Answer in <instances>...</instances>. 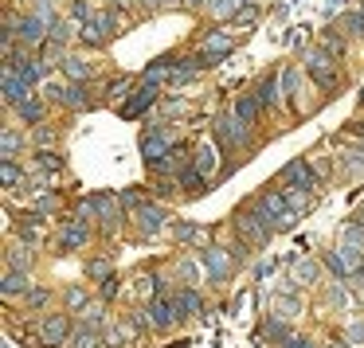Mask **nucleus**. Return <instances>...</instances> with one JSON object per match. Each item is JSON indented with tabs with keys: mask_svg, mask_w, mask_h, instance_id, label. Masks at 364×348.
I'll use <instances>...</instances> for the list:
<instances>
[{
	"mask_svg": "<svg viewBox=\"0 0 364 348\" xmlns=\"http://www.w3.org/2000/svg\"><path fill=\"white\" fill-rule=\"evenodd\" d=\"M231 48H235V40H231L228 32H212L204 40V55L212 59V63H215V59H223V55H231Z\"/></svg>",
	"mask_w": 364,
	"mask_h": 348,
	"instance_id": "obj_17",
	"label": "nucleus"
},
{
	"mask_svg": "<svg viewBox=\"0 0 364 348\" xmlns=\"http://www.w3.org/2000/svg\"><path fill=\"white\" fill-rule=\"evenodd\" d=\"M40 168H43V173H59V168H63V157L51 153V149H43L40 153Z\"/></svg>",
	"mask_w": 364,
	"mask_h": 348,
	"instance_id": "obj_36",
	"label": "nucleus"
},
{
	"mask_svg": "<svg viewBox=\"0 0 364 348\" xmlns=\"http://www.w3.org/2000/svg\"><path fill=\"white\" fill-rule=\"evenodd\" d=\"M325 348H348V344H345V340H329Z\"/></svg>",
	"mask_w": 364,
	"mask_h": 348,
	"instance_id": "obj_54",
	"label": "nucleus"
},
{
	"mask_svg": "<svg viewBox=\"0 0 364 348\" xmlns=\"http://www.w3.org/2000/svg\"><path fill=\"white\" fill-rule=\"evenodd\" d=\"M9 266H16V270H28V246H16V251H12Z\"/></svg>",
	"mask_w": 364,
	"mask_h": 348,
	"instance_id": "obj_41",
	"label": "nucleus"
},
{
	"mask_svg": "<svg viewBox=\"0 0 364 348\" xmlns=\"http://www.w3.org/2000/svg\"><path fill=\"white\" fill-rule=\"evenodd\" d=\"M348 340H353V344H364V321H353V329H348Z\"/></svg>",
	"mask_w": 364,
	"mask_h": 348,
	"instance_id": "obj_46",
	"label": "nucleus"
},
{
	"mask_svg": "<svg viewBox=\"0 0 364 348\" xmlns=\"http://www.w3.org/2000/svg\"><path fill=\"white\" fill-rule=\"evenodd\" d=\"M55 207H59L55 196H40V200H36V212H40V215H43V212H55Z\"/></svg>",
	"mask_w": 364,
	"mask_h": 348,
	"instance_id": "obj_44",
	"label": "nucleus"
},
{
	"mask_svg": "<svg viewBox=\"0 0 364 348\" xmlns=\"http://www.w3.org/2000/svg\"><path fill=\"white\" fill-rule=\"evenodd\" d=\"M0 176H4V188H16V184L24 180V168H20L16 161H4V168H0Z\"/></svg>",
	"mask_w": 364,
	"mask_h": 348,
	"instance_id": "obj_33",
	"label": "nucleus"
},
{
	"mask_svg": "<svg viewBox=\"0 0 364 348\" xmlns=\"http://www.w3.org/2000/svg\"><path fill=\"white\" fill-rule=\"evenodd\" d=\"M87 274H90V278H110L114 270H110V262L98 259V262H90V266H87Z\"/></svg>",
	"mask_w": 364,
	"mask_h": 348,
	"instance_id": "obj_40",
	"label": "nucleus"
},
{
	"mask_svg": "<svg viewBox=\"0 0 364 348\" xmlns=\"http://www.w3.org/2000/svg\"><path fill=\"white\" fill-rule=\"evenodd\" d=\"M282 184H294V188H309V192H314L317 188V176H314V168H309L306 161H290V165L282 168Z\"/></svg>",
	"mask_w": 364,
	"mask_h": 348,
	"instance_id": "obj_9",
	"label": "nucleus"
},
{
	"mask_svg": "<svg viewBox=\"0 0 364 348\" xmlns=\"http://www.w3.org/2000/svg\"><path fill=\"white\" fill-rule=\"evenodd\" d=\"M348 157H353V161H348V168H353V173H356V168H364V149H353Z\"/></svg>",
	"mask_w": 364,
	"mask_h": 348,
	"instance_id": "obj_50",
	"label": "nucleus"
},
{
	"mask_svg": "<svg viewBox=\"0 0 364 348\" xmlns=\"http://www.w3.org/2000/svg\"><path fill=\"white\" fill-rule=\"evenodd\" d=\"M63 71H67V79H71V82H87L90 79V63H87V59H75V55L63 59Z\"/></svg>",
	"mask_w": 364,
	"mask_h": 348,
	"instance_id": "obj_25",
	"label": "nucleus"
},
{
	"mask_svg": "<svg viewBox=\"0 0 364 348\" xmlns=\"http://www.w3.org/2000/svg\"><path fill=\"white\" fill-rule=\"evenodd\" d=\"M114 28H118V16H114V12H98V16L82 28V40H87V43H102Z\"/></svg>",
	"mask_w": 364,
	"mask_h": 348,
	"instance_id": "obj_12",
	"label": "nucleus"
},
{
	"mask_svg": "<svg viewBox=\"0 0 364 348\" xmlns=\"http://www.w3.org/2000/svg\"><path fill=\"white\" fill-rule=\"evenodd\" d=\"M282 94H286V102H294V94H298V71L294 67L282 71Z\"/></svg>",
	"mask_w": 364,
	"mask_h": 348,
	"instance_id": "obj_35",
	"label": "nucleus"
},
{
	"mask_svg": "<svg viewBox=\"0 0 364 348\" xmlns=\"http://www.w3.org/2000/svg\"><path fill=\"white\" fill-rule=\"evenodd\" d=\"M87 239H90L87 223H67L63 235H59V246L63 251H79V246H87Z\"/></svg>",
	"mask_w": 364,
	"mask_h": 348,
	"instance_id": "obj_18",
	"label": "nucleus"
},
{
	"mask_svg": "<svg viewBox=\"0 0 364 348\" xmlns=\"http://www.w3.org/2000/svg\"><path fill=\"white\" fill-rule=\"evenodd\" d=\"M255 16H259V9H255V4H247L243 12H235V24H255Z\"/></svg>",
	"mask_w": 364,
	"mask_h": 348,
	"instance_id": "obj_43",
	"label": "nucleus"
},
{
	"mask_svg": "<svg viewBox=\"0 0 364 348\" xmlns=\"http://www.w3.org/2000/svg\"><path fill=\"white\" fill-rule=\"evenodd\" d=\"M24 290H28V270L9 266V274H4V286H0V293H4V298H16V293H24Z\"/></svg>",
	"mask_w": 364,
	"mask_h": 348,
	"instance_id": "obj_20",
	"label": "nucleus"
},
{
	"mask_svg": "<svg viewBox=\"0 0 364 348\" xmlns=\"http://www.w3.org/2000/svg\"><path fill=\"white\" fill-rule=\"evenodd\" d=\"M192 168L204 173V176H215V168H220V149H215V145H200L196 157H192Z\"/></svg>",
	"mask_w": 364,
	"mask_h": 348,
	"instance_id": "obj_16",
	"label": "nucleus"
},
{
	"mask_svg": "<svg viewBox=\"0 0 364 348\" xmlns=\"http://www.w3.org/2000/svg\"><path fill=\"white\" fill-rule=\"evenodd\" d=\"M173 305H176V313H181V317H192V313H200V309H204V301H200L196 290H181L173 298Z\"/></svg>",
	"mask_w": 364,
	"mask_h": 348,
	"instance_id": "obj_21",
	"label": "nucleus"
},
{
	"mask_svg": "<svg viewBox=\"0 0 364 348\" xmlns=\"http://www.w3.org/2000/svg\"><path fill=\"white\" fill-rule=\"evenodd\" d=\"M141 4H161V0H141Z\"/></svg>",
	"mask_w": 364,
	"mask_h": 348,
	"instance_id": "obj_55",
	"label": "nucleus"
},
{
	"mask_svg": "<svg viewBox=\"0 0 364 348\" xmlns=\"http://www.w3.org/2000/svg\"><path fill=\"white\" fill-rule=\"evenodd\" d=\"M259 110H262V106H259V98L239 94V98H235V110H231V114H235L239 121H247V126H255V121H259Z\"/></svg>",
	"mask_w": 364,
	"mask_h": 348,
	"instance_id": "obj_19",
	"label": "nucleus"
},
{
	"mask_svg": "<svg viewBox=\"0 0 364 348\" xmlns=\"http://www.w3.org/2000/svg\"><path fill=\"white\" fill-rule=\"evenodd\" d=\"M173 153V141H168V134L161 126H149L141 134V157H145V165H157L161 157H168Z\"/></svg>",
	"mask_w": 364,
	"mask_h": 348,
	"instance_id": "obj_3",
	"label": "nucleus"
},
{
	"mask_svg": "<svg viewBox=\"0 0 364 348\" xmlns=\"http://www.w3.org/2000/svg\"><path fill=\"white\" fill-rule=\"evenodd\" d=\"M215 137H220L223 145L247 141V121H239L235 114H231V118H220V121H215Z\"/></svg>",
	"mask_w": 364,
	"mask_h": 348,
	"instance_id": "obj_13",
	"label": "nucleus"
},
{
	"mask_svg": "<svg viewBox=\"0 0 364 348\" xmlns=\"http://www.w3.org/2000/svg\"><path fill=\"white\" fill-rule=\"evenodd\" d=\"M98 321H102V305H90V309H87V325L95 329Z\"/></svg>",
	"mask_w": 364,
	"mask_h": 348,
	"instance_id": "obj_49",
	"label": "nucleus"
},
{
	"mask_svg": "<svg viewBox=\"0 0 364 348\" xmlns=\"http://www.w3.org/2000/svg\"><path fill=\"white\" fill-rule=\"evenodd\" d=\"M82 301H87V298H82V290H79V286H75V290H67V305H71V309H79Z\"/></svg>",
	"mask_w": 364,
	"mask_h": 348,
	"instance_id": "obj_47",
	"label": "nucleus"
},
{
	"mask_svg": "<svg viewBox=\"0 0 364 348\" xmlns=\"http://www.w3.org/2000/svg\"><path fill=\"white\" fill-rule=\"evenodd\" d=\"M341 246H348V251H360V254H364V227H360L356 219L341 227Z\"/></svg>",
	"mask_w": 364,
	"mask_h": 348,
	"instance_id": "obj_22",
	"label": "nucleus"
},
{
	"mask_svg": "<svg viewBox=\"0 0 364 348\" xmlns=\"http://www.w3.org/2000/svg\"><path fill=\"white\" fill-rule=\"evenodd\" d=\"M278 79H282V75H262V82H259V90H255V98H259V106L262 110H274L278 106Z\"/></svg>",
	"mask_w": 364,
	"mask_h": 348,
	"instance_id": "obj_15",
	"label": "nucleus"
},
{
	"mask_svg": "<svg viewBox=\"0 0 364 348\" xmlns=\"http://www.w3.org/2000/svg\"><path fill=\"white\" fill-rule=\"evenodd\" d=\"M259 207H262V215H267L270 231H290L294 219H298V212L290 207V200L278 196V192H262V196H259Z\"/></svg>",
	"mask_w": 364,
	"mask_h": 348,
	"instance_id": "obj_1",
	"label": "nucleus"
},
{
	"mask_svg": "<svg viewBox=\"0 0 364 348\" xmlns=\"http://www.w3.org/2000/svg\"><path fill=\"white\" fill-rule=\"evenodd\" d=\"M165 79H173V63H168V59H161V63H153L149 71H145L141 82H153V87H157V82H165Z\"/></svg>",
	"mask_w": 364,
	"mask_h": 348,
	"instance_id": "obj_29",
	"label": "nucleus"
},
{
	"mask_svg": "<svg viewBox=\"0 0 364 348\" xmlns=\"http://www.w3.org/2000/svg\"><path fill=\"white\" fill-rule=\"evenodd\" d=\"M145 309H149V317H153V329H168V325L181 317V313H176V305H173V298H165V293H157Z\"/></svg>",
	"mask_w": 364,
	"mask_h": 348,
	"instance_id": "obj_11",
	"label": "nucleus"
},
{
	"mask_svg": "<svg viewBox=\"0 0 364 348\" xmlns=\"http://www.w3.org/2000/svg\"><path fill=\"white\" fill-rule=\"evenodd\" d=\"M40 332H43V344H67L71 340V321H67L63 313H55V317H48V321L40 325Z\"/></svg>",
	"mask_w": 364,
	"mask_h": 348,
	"instance_id": "obj_8",
	"label": "nucleus"
},
{
	"mask_svg": "<svg viewBox=\"0 0 364 348\" xmlns=\"http://www.w3.org/2000/svg\"><path fill=\"white\" fill-rule=\"evenodd\" d=\"M67 106H71V110H87L90 106V98H87V87H79V82H75L71 90H67V98H63Z\"/></svg>",
	"mask_w": 364,
	"mask_h": 348,
	"instance_id": "obj_31",
	"label": "nucleus"
},
{
	"mask_svg": "<svg viewBox=\"0 0 364 348\" xmlns=\"http://www.w3.org/2000/svg\"><path fill=\"white\" fill-rule=\"evenodd\" d=\"M306 71L309 75H314V82H317V87H321V90H337V67H333V59H329V51H309V55H306Z\"/></svg>",
	"mask_w": 364,
	"mask_h": 348,
	"instance_id": "obj_2",
	"label": "nucleus"
},
{
	"mask_svg": "<svg viewBox=\"0 0 364 348\" xmlns=\"http://www.w3.org/2000/svg\"><path fill=\"white\" fill-rule=\"evenodd\" d=\"M173 235H176V243H196V246H208V231L192 227V223H176Z\"/></svg>",
	"mask_w": 364,
	"mask_h": 348,
	"instance_id": "obj_23",
	"label": "nucleus"
},
{
	"mask_svg": "<svg viewBox=\"0 0 364 348\" xmlns=\"http://www.w3.org/2000/svg\"><path fill=\"white\" fill-rule=\"evenodd\" d=\"M36 141H40V145H51V141H55V134H51V129H40V134H36Z\"/></svg>",
	"mask_w": 364,
	"mask_h": 348,
	"instance_id": "obj_53",
	"label": "nucleus"
},
{
	"mask_svg": "<svg viewBox=\"0 0 364 348\" xmlns=\"http://www.w3.org/2000/svg\"><path fill=\"white\" fill-rule=\"evenodd\" d=\"M204 180H208V176H204V173H196V168H184V173H181V188L188 192V196L204 192Z\"/></svg>",
	"mask_w": 364,
	"mask_h": 348,
	"instance_id": "obj_28",
	"label": "nucleus"
},
{
	"mask_svg": "<svg viewBox=\"0 0 364 348\" xmlns=\"http://www.w3.org/2000/svg\"><path fill=\"white\" fill-rule=\"evenodd\" d=\"M153 102H157V87H153V82H137V87H134V98L122 106V114H126V118H141V114L149 110Z\"/></svg>",
	"mask_w": 364,
	"mask_h": 348,
	"instance_id": "obj_7",
	"label": "nucleus"
},
{
	"mask_svg": "<svg viewBox=\"0 0 364 348\" xmlns=\"http://www.w3.org/2000/svg\"><path fill=\"white\" fill-rule=\"evenodd\" d=\"M16 110H20V118H24V121H40L43 118V106L40 102H20Z\"/></svg>",
	"mask_w": 364,
	"mask_h": 348,
	"instance_id": "obj_38",
	"label": "nucleus"
},
{
	"mask_svg": "<svg viewBox=\"0 0 364 348\" xmlns=\"http://www.w3.org/2000/svg\"><path fill=\"white\" fill-rule=\"evenodd\" d=\"M114 293H118V278L110 274V278H102V301H110Z\"/></svg>",
	"mask_w": 364,
	"mask_h": 348,
	"instance_id": "obj_45",
	"label": "nucleus"
},
{
	"mask_svg": "<svg viewBox=\"0 0 364 348\" xmlns=\"http://www.w3.org/2000/svg\"><path fill=\"white\" fill-rule=\"evenodd\" d=\"M321 48H325V51H333V55H341V51H345V43H341L337 28H325V32H321Z\"/></svg>",
	"mask_w": 364,
	"mask_h": 348,
	"instance_id": "obj_34",
	"label": "nucleus"
},
{
	"mask_svg": "<svg viewBox=\"0 0 364 348\" xmlns=\"http://www.w3.org/2000/svg\"><path fill=\"white\" fill-rule=\"evenodd\" d=\"M28 301H32V305H43V301H48V290H32V293H28Z\"/></svg>",
	"mask_w": 364,
	"mask_h": 348,
	"instance_id": "obj_51",
	"label": "nucleus"
},
{
	"mask_svg": "<svg viewBox=\"0 0 364 348\" xmlns=\"http://www.w3.org/2000/svg\"><path fill=\"white\" fill-rule=\"evenodd\" d=\"M239 4H247V0H208V12H212L215 20H228L239 12Z\"/></svg>",
	"mask_w": 364,
	"mask_h": 348,
	"instance_id": "obj_26",
	"label": "nucleus"
},
{
	"mask_svg": "<svg viewBox=\"0 0 364 348\" xmlns=\"http://www.w3.org/2000/svg\"><path fill=\"white\" fill-rule=\"evenodd\" d=\"M71 348H98V332L90 329H79V332H71Z\"/></svg>",
	"mask_w": 364,
	"mask_h": 348,
	"instance_id": "obj_32",
	"label": "nucleus"
},
{
	"mask_svg": "<svg viewBox=\"0 0 364 348\" xmlns=\"http://www.w3.org/2000/svg\"><path fill=\"white\" fill-rule=\"evenodd\" d=\"M294 270H298V278H306V282H317V266H314V262H298Z\"/></svg>",
	"mask_w": 364,
	"mask_h": 348,
	"instance_id": "obj_42",
	"label": "nucleus"
},
{
	"mask_svg": "<svg viewBox=\"0 0 364 348\" xmlns=\"http://www.w3.org/2000/svg\"><path fill=\"white\" fill-rule=\"evenodd\" d=\"M71 16H75V20H87V16H90V12H87V4H82V0H79V4H75V9H71Z\"/></svg>",
	"mask_w": 364,
	"mask_h": 348,
	"instance_id": "obj_52",
	"label": "nucleus"
},
{
	"mask_svg": "<svg viewBox=\"0 0 364 348\" xmlns=\"http://www.w3.org/2000/svg\"><path fill=\"white\" fill-rule=\"evenodd\" d=\"M95 204H98V215H102V231H118V223H122V207H118V200H114L110 192H98Z\"/></svg>",
	"mask_w": 364,
	"mask_h": 348,
	"instance_id": "obj_14",
	"label": "nucleus"
},
{
	"mask_svg": "<svg viewBox=\"0 0 364 348\" xmlns=\"http://www.w3.org/2000/svg\"><path fill=\"white\" fill-rule=\"evenodd\" d=\"M149 168H153V173H161V176H168V173H176V176H181V173H184V153L176 149V153H168V157H161L157 165H149Z\"/></svg>",
	"mask_w": 364,
	"mask_h": 348,
	"instance_id": "obj_24",
	"label": "nucleus"
},
{
	"mask_svg": "<svg viewBox=\"0 0 364 348\" xmlns=\"http://www.w3.org/2000/svg\"><path fill=\"white\" fill-rule=\"evenodd\" d=\"M129 87H134V79H114L110 87H106V94H110V98H122Z\"/></svg>",
	"mask_w": 364,
	"mask_h": 348,
	"instance_id": "obj_39",
	"label": "nucleus"
},
{
	"mask_svg": "<svg viewBox=\"0 0 364 348\" xmlns=\"http://www.w3.org/2000/svg\"><path fill=\"white\" fill-rule=\"evenodd\" d=\"M51 32V20H43L40 12H32V16H20V43H28V48H40L43 40H48Z\"/></svg>",
	"mask_w": 364,
	"mask_h": 348,
	"instance_id": "obj_5",
	"label": "nucleus"
},
{
	"mask_svg": "<svg viewBox=\"0 0 364 348\" xmlns=\"http://www.w3.org/2000/svg\"><path fill=\"white\" fill-rule=\"evenodd\" d=\"M24 145V137L16 134L12 126H4V137H0V149H4V161H16V149Z\"/></svg>",
	"mask_w": 364,
	"mask_h": 348,
	"instance_id": "obj_27",
	"label": "nucleus"
},
{
	"mask_svg": "<svg viewBox=\"0 0 364 348\" xmlns=\"http://www.w3.org/2000/svg\"><path fill=\"white\" fill-rule=\"evenodd\" d=\"M200 262H204V270H208V282H223V278L231 274V254L223 251V246L200 251Z\"/></svg>",
	"mask_w": 364,
	"mask_h": 348,
	"instance_id": "obj_4",
	"label": "nucleus"
},
{
	"mask_svg": "<svg viewBox=\"0 0 364 348\" xmlns=\"http://www.w3.org/2000/svg\"><path fill=\"white\" fill-rule=\"evenodd\" d=\"M188 4H208V0H188Z\"/></svg>",
	"mask_w": 364,
	"mask_h": 348,
	"instance_id": "obj_56",
	"label": "nucleus"
},
{
	"mask_svg": "<svg viewBox=\"0 0 364 348\" xmlns=\"http://www.w3.org/2000/svg\"><path fill=\"white\" fill-rule=\"evenodd\" d=\"M134 219H137V231H141L145 239H149V235H157V231L165 227V212H161L157 204H141V207L134 212Z\"/></svg>",
	"mask_w": 364,
	"mask_h": 348,
	"instance_id": "obj_10",
	"label": "nucleus"
},
{
	"mask_svg": "<svg viewBox=\"0 0 364 348\" xmlns=\"http://www.w3.org/2000/svg\"><path fill=\"white\" fill-rule=\"evenodd\" d=\"M165 4H176V0H165Z\"/></svg>",
	"mask_w": 364,
	"mask_h": 348,
	"instance_id": "obj_57",
	"label": "nucleus"
},
{
	"mask_svg": "<svg viewBox=\"0 0 364 348\" xmlns=\"http://www.w3.org/2000/svg\"><path fill=\"white\" fill-rule=\"evenodd\" d=\"M286 200H290L294 212H309V207H314V196H309V188H290V192H286Z\"/></svg>",
	"mask_w": 364,
	"mask_h": 348,
	"instance_id": "obj_30",
	"label": "nucleus"
},
{
	"mask_svg": "<svg viewBox=\"0 0 364 348\" xmlns=\"http://www.w3.org/2000/svg\"><path fill=\"white\" fill-rule=\"evenodd\" d=\"M176 270H181V278H184V282H196V266H192V262H181Z\"/></svg>",
	"mask_w": 364,
	"mask_h": 348,
	"instance_id": "obj_48",
	"label": "nucleus"
},
{
	"mask_svg": "<svg viewBox=\"0 0 364 348\" xmlns=\"http://www.w3.org/2000/svg\"><path fill=\"white\" fill-rule=\"evenodd\" d=\"M341 28L353 32V36H364V12H348V16L341 20Z\"/></svg>",
	"mask_w": 364,
	"mask_h": 348,
	"instance_id": "obj_37",
	"label": "nucleus"
},
{
	"mask_svg": "<svg viewBox=\"0 0 364 348\" xmlns=\"http://www.w3.org/2000/svg\"><path fill=\"white\" fill-rule=\"evenodd\" d=\"M28 90H32V82H24V75H20L16 67L4 63V102H9V106L28 102Z\"/></svg>",
	"mask_w": 364,
	"mask_h": 348,
	"instance_id": "obj_6",
	"label": "nucleus"
},
{
	"mask_svg": "<svg viewBox=\"0 0 364 348\" xmlns=\"http://www.w3.org/2000/svg\"><path fill=\"white\" fill-rule=\"evenodd\" d=\"M360 102H364V90H360Z\"/></svg>",
	"mask_w": 364,
	"mask_h": 348,
	"instance_id": "obj_58",
	"label": "nucleus"
}]
</instances>
